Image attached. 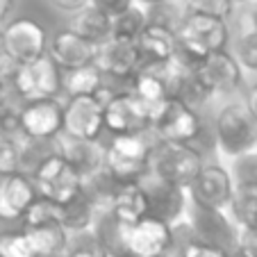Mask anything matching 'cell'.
Returning <instances> with one entry per match:
<instances>
[{
  "mask_svg": "<svg viewBox=\"0 0 257 257\" xmlns=\"http://www.w3.org/2000/svg\"><path fill=\"white\" fill-rule=\"evenodd\" d=\"M191 232L196 239H203L209 243H218V246L228 248L230 252L237 246L239 232L234 230V225L223 216V212H212V209L196 207L194 223H191Z\"/></svg>",
  "mask_w": 257,
  "mask_h": 257,
  "instance_id": "44dd1931",
  "label": "cell"
},
{
  "mask_svg": "<svg viewBox=\"0 0 257 257\" xmlns=\"http://www.w3.org/2000/svg\"><path fill=\"white\" fill-rule=\"evenodd\" d=\"M252 30L257 32V7H255V12H252Z\"/></svg>",
  "mask_w": 257,
  "mask_h": 257,
  "instance_id": "7dc6e473",
  "label": "cell"
},
{
  "mask_svg": "<svg viewBox=\"0 0 257 257\" xmlns=\"http://www.w3.org/2000/svg\"><path fill=\"white\" fill-rule=\"evenodd\" d=\"M66 257H102V252L98 248H78V250L68 252Z\"/></svg>",
  "mask_w": 257,
  "mask_h": 257,
  "instance_id": "7bdbcfd3",
  "label": "cell"
},
{
  "mask_svg": "<svg viewBox=\"0 0 257 257\" xmlns=\"http://www.w3.org/2000/svg\"><path fill=\"white\" fill-rule=\"evenodd\" d=\"M151 130L160 141L173 144H191L203 135L200 114L180 98H166L151 109Z\"/></svg>",
  "mask_w": 257,
  "mask_h": 257,
  "instance_id": "3957f363",
  "label": "cell"
},
{
  "mask_svg": "<svg viewBox=\"0 0 257 257\" xmlns=\"http://www.w3.org/2000/svg\"><path fill=\"white\" fill-rule=\"evenodd\" d=\"M187 191L196 207L223 212L225 207H230V200H232L234 180L228 169H223L221 164H203Z\"/></svg>",
  "mask_w": 257,
  "mask_h": 257,
  "instance_id": "8fae6325",
  "label": "cell"
},
{
  "mask_svg": "<svg viewBox=\"0 0 257 257\" xmlns=\"http://www.w3.org/2000/svg\"><path fill=\"white\" fill-rule=\"evenodd\" d=\"M146 25H148V12L139 5H132L112 19V37L109 39L137 41V37L144 32Z\"/></svg>",
  "mask_w": 257,
  "mask_h": 257,
  "instance_id": "4dcf8cb0",
  "label": "cell"
},
{
  "mask_svg": "<svg viewBox=\"0 0 257 257\" xmlns=\"http://www.w3.org/2000/svg\"><path fill=\"white\" fill-rule=\"evenodd\" d=\"M105 102V130L112 132V137L127 135H146L151 130V112L132 91H118L109 98H102Z\"/></svg>",
  "mask_w": 257,
  "mask_h": 257,
  "instance_id": "30bf717a",
  "label": "cell"
},
{
  "mask_svg": "<svg viewBox=\"0 0 257 257\" xmlns=\"http://www.w3.org/2000/svg\"><path fill=\"white\" fill-rule=\"evenodd\" d=\"M19 171V141L0 137V175Z\"/></svg>",
  "mask_w": 257,
  "mask_h": 257,
  "instance_id": "8d00e7d4",
  "label": "cell"
},
{
  "mask_svg": "<svg viewBox=\"0 0 257 257\" xmlns=\"http://www.w3.org/2000/svg\"><path fill=\"white\" fill-rule=\"evenodd\" d=\"M246 109H248V114H250L252 118L257 121V84H252L250 87V91H248V96H246Z\"/></svg>",
  "mask_w": 257,
  "mask_h": 257,
  "instance_id": "b9f144b4",
  "label": "cell"
},
{
  "mask_svg": "<svg viewBox=\"0 0 257 257\" xmlns=\"http://www.w3.org/2000/svg\"><path fill=\"white\" fill-rule=\"evenodd\" d=\"M118 185H121V182H118L112 173H107L105 166H102L100 171H96V173L82 178L80 194H82L84 198L98 209V214H100V212H107V209H109V203H112Z\"/></svg>",
  "mask_w": 257,
  "mask_h": 257,
  "instance_id": "4316f807",
  "label": "cell"
},
{
  "mask_svg": "<svg viewBox=\"0 0 257 257\" xmlns=\"http://www.w3.org/2000/svg\"><path fill=\"white\" fill-rule=\"evenodd\" d=\"M237 62L241 68L248 71H257V32H246L237 44Z\"/></svg>",
  "mask_w": 257,
  "mask_h": 257,
  "instance_id": "d590c367",
  "label": "cell"
},
{
  "mask_svg": "<svg viewBox=\"0 0 257 257\" xmlns=\"http://www.w3.org/2000/svg\"><path fill=\"white\" fill-rule=\"evenodd\" d=\"M194 75L209 93H232L241 84V66L228 50H218L203 57L194 68Z\"/></svg>",
  "mask_w": 257,
  "mask_h": 257,
  "instance_id": "9a60e30c",
  "label": "cell"
},
{
  "mask_svg": "<svg viewBox=\"0 0 257 257\" xmlns=\"http://www.w3.org/2000/svg\"><path fill=\"white\" fill-rule=\"evenodd\" d=\"M62 91L68 93V98L75 96H98L102 91V73L96 66H82L75 71L62 73Z\"/></svg>",
  "mask_w": 257,
  "mask_h": 257,
  "instance_id": "f1b7e54d",
  "label": "cell"
},
{
  "mask_svg": "<svg viewBox=\"0 0 257 257\" xmlns=\"http://www.w3.org/2000/svg\"><path fill=\"white\" fill-rule=\"evenodd\" d=\"M12 7H14V0H0V23L10 16Z\"/></svg>",
  "mask_w": 257,
  "mask_h": 257,
  "instance_id": "ee69618b",
  "label": "cell"
},
{
  "mask_svg": "<svg viewBox=\"0 0 257 257\" xmlns=\"http://www.w3.org/2000/svg\"><path fill=\"white\" fill-rule=\"evenodd\" d=\"M55 141H41V139H19V171L25 175H32L39 169L41 162H46L50 155H55Z\"/></svg>",
  "mask_w": 257,
  "mask_h": 257,
  "instance_id": "f546056e",
  "label": "cell"
},
{
  "mask_svg": "<svg viewBox=\"0 0 257 257\" xmlns=\"http://www.w3.org/2000/svg\"><path fill=\"white\" fill-rule=\"evenodd\" d=\"M102 257H125V255H102Z\"/></svg>",
  "mask_w": 257,
  "mask_h": 257,
  "instance_id": "681fc988",
  "label": "cell"
},
{
  "mask_svg": "<svg viewBox=\"0 0 257 257\" xmlns=\"http://www.w3.org/2000/svg\"><path fill=\"white\" fill-rule=\"evenodd\" d=\"M166 257H173V255H166Z\"/></svg>",
  "mask_w": 257,
  "mask_h": 257,
  "instance_id": "f907efd6",
  "label": "cell"
},
{
  "mask_svg": "<svg viewBox=\"0 0 257 257\" xmlns=\"http://www.w3.org/2000/svg\"><path fill=\"white\" fill-rule=\"evenodd\" d=\"M232 7L230 0H185V10L191 14H207L223 21L232 14Z\"/></svg>",
  "mask_w": 257,
  "mask_h": 257,
  "instance_id": "e575fe53",
  "label": "cell"
},
{
  "mask_svg": "<svg viewBox=\"0 0 257 257\" xmlns=\"http://www.w3.org/2000/svg\"><path fill=\"white\" fill-rule=\"evenodd\" d=\"M93 66L102 75H112V78H118V80H132L135 73L144 66V59H141L135 41L107 39L105 44L98 46Z\"/></svg>",
  "mask_w": 257,
  "mask_h": 257,
  "instance_id": "e0dca14e",
  "label": "cell"
},
{
  "mask_svg": "<svg viewBox=\"0 0 257 257\" xmlns=\"http://www.w3.org/2000/svg\"><path fill=\"white\" fill-rule=\"evenodd\" d=\"M5 89H7V82H3V80H0V100L5 98Z\"/></svg>",
  "mask_w": 257,
  "mask_h": 257,
  "instance_id": "bcb514c9",
  "label": "cell"
},
{
  "mask_svg": "<svg viewBox=\"0 0 257 257\" xmlns=\"http://www.w3.org/2000/svg\"><path fill=\"white\" fill-rule=\"evenodd\" d=\"M16 66H19V64H14L5 55V48H3V34H0V80H3V82H10L14 71H16Z\"/></svg>",
  "mask_w": 257,
  "mask_h": 257,
  "instance_id": "ab89813d",
  "label": "cell"
},
{
  "mask_svg": "<svg viewBox=\"0 0 257 257\" xmlns=\"http://www.w3.org/2000/svg\"><path fill=\"white\" fill-rule=\"evenodd\" d=\"M107 212L121 223H135L148 216V200L141 182H121Z\"/></svg>",
  "mask_w": 257,
  "mask_h": 257,
  "instance_id": "7402d4cb",
  "label": "cell"
},
{
  "mask_svg": "<svg viewBox=\"0 0 257 257\" xmlns=\"http://www.w3.org/2000/svg\"><path fill=\"white\" fill-rule=\"evenodd\" d=\"M64 132V105L57 98L23 102L21 107V135L28 139L53 141Z\"/></svg>",
  "mask_w": 257,
  "mask_h": 257,
  "instance_id": "5bb4252c",
  "label": "cell"
},
{
  "mask_svg": "<svg viewBox=\"0 0 257 257\" xmlns=\"http://www.w3.org/2000/svg\"><path fill=\"white\" fill-rule=\"evenodd\" d=\"M37 198L39 194L30 175L21 171L0 175V221L23 218V214Z\"/></svg>",
  "mask_w": 257,
  "mask_h": 257,
  "instance_id": "ac0fdd59",
  "label": "cell"
},
{
  "mask_svg": "<svg viewBox=\"0 0 257 257\" xmlns=\"http://www.w3.org/2000/svg\"><path fill=\"white\" fill-rule=\"evenodd\" d=\"M71 30L75 34H80L82 39L100 46L112 37V19L107 14H102L100 10H96V7L87 5V7L75 12V19H73Z\"/></svg>",
  "mask_w": 257,
  "mask_h": 257,
  "instance_id": "d4e9b609",
  "label": "cell"
},
{
  "mask_svg": "<svg viewBox=\"0 0 257 257\" xmlns=\"http://www.w3.org/2000/svg\"><path fill=\"white\" fill-rule=\"evenodd\" d=\"M162 3H169V0H135V5L144 7V10H153V7L162 5Z\"/></svg>",
  "mask_w": 257,
  "mask_h": 257,
  "instance_id": "f6af8a7d",
  "label": "cell"
},
{
  "mask_svg": "<svg viewBox=\"0 0 257 257\" xmlns=\"http://www.w3.org/2000/svg\"><path fill=\"white\" fill-rule=\"evenodd\" d=\"M144 187L146 200H148V216L157 218L162 223L173 228L180 218L187 212V200H189V191L185 187L171 185L166 180H160L155 175H146L139 180Z\"/></svg>",
  "mask_w": 257,
  "mask_h": 257,
  "instance_id": "7c38bea8",
  "label": "cell"
},
{
  "mask_svg": "<svg viewBox=\"0 0 257 257\" xmlns=\"http://www.w3.org/2000/svg\"><path fill=\"white\" fill-rule=\"evenodd\" d=\"M151 144L144 135L112 137L105 146V171L118 182H139L148 175Z\"/></svg>",
  "mask_w": 257,
  "mask_h": 257,
  "instance_id": "8992f818",
  "label": "cell"
},
{
  "mask_svg": "<svg viewBox=\"0 0 257 257\" xmlns=\"http://www.w3.org/2000/svg\"><path fill=\"white\" fill-rule=\"evenodd\" d=\"M230 209L241 230H257V180H243L234 187Z\"/></svg>",
  "mask_w": 257,
  "mask_h": 257,
  "instance_id": "83f0119b",
  "label": "cell"
},
{
  "mask_svg": "<svg viewBox=\"0 0 257 257\" xmlns=\"http://www.w3.org/2000/svg\"><path fill=\"white\" fill-rule=\"evenodd\" d=\"M55 141L57 153L80 173V178L96 173L105 166V146L98 141H87V139H75L68 135H59Z\"/></svg>",
  "mask_w": 257,
  "mask_h": 257,
  "instance_id": "d6986e66",
  "label": "cell"
},
{
  "mask_svg": "<svg viewBox=\"0 0 257 257\" xmlns=\"http://www.w3.org/2000/svg\"><path fill=\"white\" fill-rule=\"evenodd\" d=\"M105 130V102L100 96H75L64 105V135L98 141Z\"/></svg>",
  "mask_w": 257,
  "mask_h": 257,
  "instance_id": "4fadbf2b",
  "label": "cell"
},
{
  "mask_svg": "<svg viewBox=\"0 0 257 257\" xmlns=\"http://www.w3.org/2000/svg\"><path fill=\"white\" fill-rule=\"evenodd\" d=\"M10 82L23 102L57 98L62 91V71L48 55H44L34 62L19 64Z\"/></svg>",
  "mask_w": 257,
  "mask_h": 257,
  "instance_id": "52a82bcc",
  "label": "cell"
},
{
  "mask_svg": "<svg viewBox=\"0 0 257 257\" xmlns=\"http://www.w3.org/2000/svg\"><path fill=\"white\" fill-rule=\"evenodd\" d=\"M89 5L100 10L102 14H107L109 19H114V16H118L121 12H125L127 7L135 5V0H89Z\"/></svg>",
  "mask_w": 257,
  "mask_h": 257,
  "instance_id": "f35d334b",
  "label": "cell"
},
{
  "mask_svg": "<svg viewBox=\"0 0 257 257\" xmlns=\"http://www.w3.org/2000/svg\"><path fill=\"white\" fill-rule=\"evenodd\" d=\"M0 257H37L23 230L0 234Z\"/></svg>",
  "mask_w": 257,
  "mask_h": 257,
  "instance_id": "836d02e7",
  "label": "cell"
},
{
  "mask_svg": "<svg viewBox=\"0 0 257 257\" xmlns=\"http://www.w3.org/2000/svg\"><path fill=\"white\" fill-rule=\"evenodd\" d=\"M5 55L14 64H28L48 53L50 34L34 19H14L0 30Z\"/></svg>",
  "mask_w": 257,
  "mask_h": 257,
  "instance_id": "9c48e42d",
  "label": "cell"
},
{
  "mask_svg": "<svg viewBox=\"0 0 257 257\" xmlns=\"http://www.w3.org/2000/svg\"><path fill=\"white\" fill-rule=\"evenodd\" d=\"M137 48L144 59V64H166L178 53V39L175 30L160 23H151L144 28V32L137 37Z\"/></svg>",
  "mask_w": 257,
  "mask_h": 257,
  "instance_id": "ffe728a7",
  "label": "cell"
},
{
  "mask_svg": "<svg viewBox=\"0 0 257 257\" xmlns=\"http://www.w3.org/2000/svg\"><path fill=\"white\" fill-rule=\"evenodd\" d=\"M232 5H241V3H248V0H230Z\"/></svg>",
  "mask_w": 257,
  "mask_h": 257,
  "instance_id": "c3c4849f",
  "label": "cell"
},
{
  "mask_svg": "<svg viewBox=\"0 0 257 257\" xmlns=\"http://www.w3.org/2000/svg\"><path fill=\"white\" fill-rule=\"evenodd\" d=\"M21 107L23 105H14L7 98L0 100V137L3 139H14L19 141L21 137Z\"/></svg>",
  "mask_w": 257,
  "mask_h": 257,
  "instance_id": "d6a6232c",
  "label": "cell"
},
{
  "mask_svg": "<svg viewBox=\"0 0 257 257\" xmlns=\"http://www.w3.org/2000/svg\"><path fill=\"white\" fill-rule=\"evenodd\" d=\"M98 46L91 41L82 39L80 34H75L71 28L59 30L48 39V57L59 66V71H75L82 66H91L96 59Z\"/></svg>",
  "mask_w": 257,
  "mask_h": 257,
  "instance_id": "2e32d148",
  "label": "cell"
},
{
  "mask_svg": "<svg viewBox=\"0 0 257 257\" xmlns=\"http://www.w3.org/2000/svg\"><path fill=\"white\" fill-rule=\"evenodd\" d=\"M218 148L230 157H241L257 148V121L248 114L243 102H230L214 121Z\"/></svg>",
  "mask_w": 257,
  "mask_h": 257,
  "instance_id": "5b68a950",
  "label": "cell"
},
{
  "mask_svg": "<svg viewBox=\"0 0 257 257\" xmlns=\"http://www.w3.org/2000/svg\"><path fill=\"white\" fill-rule=\"evenodd\" d=\"M96 216L98 209L82 194L64 205H57V221L66 232H87L89 228H93Z\"/></svg>",
  "mask_w": 257,
  "mask_h": 257,
  "instance_id": "484cf974",
  "label": "cell"
},
{
  "mask_svg": "<svg viewBox=\"0 0 257 257\" xmlns=\"http://www.w3.org/2000/svg\"><path fill=\"white\" fill-rule=\"evenodd\" d=\"M23 234L28 237L30 246H32L37 257H55L62 255L66 250V230L57 223V221H46V223H34V225H21Z\"/></svg>",
  "mask_w": 257,
  "mask_h": 257,
  "instance_id": "603a6c76",
  "label": "cell"
},
{
  "mask_svg": "<svg viewBox=\"0 0 257 257\" xmlns=\"http://www.w3.org/2000/svg\"><path fill=\"white\" fill-rule=\"evenodd\" d=\"M203 155L191 144H173V141H160L151 146L148 157V173L160 180H166L171 185L185 187L196 180L198 171L203 169Z\"/></svg>",
  "mask_w": 257,
  "mask_h": 257,
  "instance_id": "7a4b0ae2",
  "label": "cell"
},
{
  "mask_svg": "<svg viewBox=\"0 0 257 257\" xmlns=\"http://www.w3.org/2000/svg\"><path fill=\"white\" fill-rule=\"evenodd\" d=\"M130 82H132V93L148 107V112H151L153 107L160 105V102H164L166 98H171L169 87H166L160 68L155 64H144L135 73V78Z\"/></svg>",
  "mask_w": 257,
  "mask_h": 257,
  "instance_id": "cb8c5ba5",
  "label": "cell"
},
{
  "mask_svg": "<svg viewBox=\"0 0 257 257\" xmlns=\"http://www.w3.org/2000/svg\"><path fill=\"white\" fill-rule=\"evenodd\" d=\"M30 178H32L39 198H46L57 205L73 200L80 194V185H82L80 173L59 153H55L46 162H41L39 169L34 171Z\"/></svg>",
  "mask_w": 257,
  "mask_h": 257,
  "instance_id": "ba28073f",
  "label": "cell"
},
{
  "mask_svg": "<svg viewBox=\"0 0 257 257\" xmlns=\"http://www.w3.org/2000/svg\"><path fill=\"white\" fill-rule=\"evenodd\" d=\"M171 255L173 257H232V252L228 248L218 246V243L203 241V239H196L191 234L180 248H173Z\"/></svg>",
  "mask_w": 257,
  "mask_h": 257,
  "instance_id": "1f68e13d",
  "label": "cell"
},
{
  "mask_svg": "<svg viewBox=\"0 0 257 257\" xmlns=\"http://www.w3.org/2000/svg\"><path fill=\"white\" fill-rule=\"evenodd\" d=\"M175 39H178V53L173 59L194 71L203 57L225 50L230 41V30L223 19L187 12L175 28Z\"/></svg>",
  "mask_w": 257,
  "mask_h": 257,
  "instance_id": "6da1fadb",
  "label": "cell"
},
{
  "mask_svg": "<svg viewBox=\"0 0 257 257\" xmlns=\"http://www.w3.org/2000/svg\"><path fill=\"white\" fill-rule=\"evenodd\" d=\"M232 257H257V230H241Z\"/></svg>",
  "mask_w": 257,
  "mask_h": 257,
  "instance_id": "74e56055",
  "label": "cell"
},
{
  "mask_svg": "<svg viewBox=\"0 0 257 257\" xmlns=\"http://www.w3.org/2000/svg\"><path fill=\"white\" fill-rule=\"evenodd\" d=\"M255 151H257V148H255Z\"/></svg>",
  "mask_w": 257,
  "mask_h": 257,
  "instance_id": "816d5d0a",
  "label": "cell"
},
{
  "mask_svg": "<svg viewBox=\"0 0 257 257\" xmlns=\"http://www.w3.org/2000/svg\"><path fill=\"white\" fill-rule=\"evenodd\" d=\"M175 248V230L157 218L146 216L135 223H121V255L166 257Z\"/></svg>",
  "mask_w": 257,
  "mask_h": 257,
  "instance_id": "277c9868",
  "label": "cell"
},
{
  "mask_svg": "<svg viewBox=\"0 0 257 257\" xmlns=\"http://www.w3.org/2000/svg\"><path fill=\"white\" fill-rule=\"evenodd\" d=\"M50 3H53L55 7H59V10H64V12H73V14L89 5V0H50Z\"/></svg>",
  "mask_w": 257,
  "mask_h": 257,
  "instance_id": "60d3db41",
  "label": "cell"
}]
</instances>
